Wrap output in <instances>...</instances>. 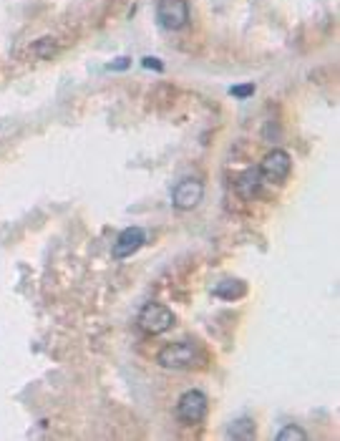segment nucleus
<instances>
[{"label":"nucleus","mask_w":340,"mask_h":441,"mask_svg":"<svg viewBox=\"0 0 340 441\" xmlns=\"http://www.w3.org/2000/svg\"><path fill=\"white\" fill-rule=\"evenodd\" d=\"M207 409H209V399L199 388H191V391L182 393L177 404V419L187 426H194L199 421H205Z\"/></svg>","instance_id":"f257e3e1"},{"label":"nucleus","mask_w":340,"mask_h":441,"mask_svg":"<svg viewBox=\"0 0 340 441\" xmlns=\"http://www.w3.org/2000/svg\"><path fill=\"white\" fill-rule=\"evenodd\" d=\"M174 326V313L162 303H149L139 313V328L147 335H162Z\"/></svg>","instance_id":"f03ea898"},{"label":"nucleus","mask_w":340,"mask_h":441,"mask_svg":"<svg viewBox=\"0 0 340 441\" xmlns=\"http://www.w3.org/2000/svg\"><path fill=\"white\" fill-rule=\"evenodd\" d=\"M257 171H260V179L267 182V185H283L292 171V157L285 149L270 151L267 157L263 159V164H260V169Z\"/></svg>","instance_id":"7ed1b4c3"},{"label":"nucleus","mask_w":340,"mask_h":441,"mask_svg":"<svg viewBox=\"0 0 340 441\" xmlns=\"http://www.w3.org/2000/svg\"><path fill=\"white\" fill-rule=\"evenodd\" d=\"M156 361L162 363L164 368H189L191 363L197 361V346L191 341H179V343H169L159 350Z\"/></svg>","instance_id":"20e7f679"},{"label":"nucleus","mask_w":340,"mask_h":441,"mask_svg":"<svg viewBox=\"0 0 340 441\" xmlns=\"http://www.w3.org/2000/svg\"><path fill=\"white\" fill-rule=\"evenodd\" d=\"M159 26L167 30H179L189 23V6L187 0H162L156 8Z\"/></svg>","instance_id":"39448f33"},{"label":"nucleus","mask_w":340,"mask_h":441,"mask_svg":"<svg viewBox=\"0 0 340 441\" xmlns=\"http://www.w3.org/2000/svg\"><path fill=\"white\" fill-rule=\"evenodd\" d=\"M202 197H205V185L199 179H182L171 192V205L187 212V209H194L202 202Z\"/></svg>","instance_id":"423d86ee"},{"label":"nucleus","mask_w":340,"mask_h":441,"mask_svg":"<svg viewBox=\"0 0 340 441\" xmlns=\"http://www.w3.org/2000/svg\"><path fill=\"white\" fill-rule=\"evenodd\" d=\"M147 242V232L142 227H126L116 237L113 242V257L116 260H126L136 252V250H142V245Z\"/></svg>","instance_id":"0eeeda50"},{"label":"nucleus","mask_w":340,"mask_h":441,"mask_svg":"<svg viewBox=\"0 0 340 441\" xmlns=\"http://www.w3.org/2000/svg\"><path fill=\"white\" fill-rule=\"evenodd\" d=\"M237 192L245 197V200H249V197H255L257 192V187H260V171L252 167V169H247L245 174H242L240 179H237Z\"/></svg>","instance_id":"6e6552de"},{"label":"nucleus","mask_w":340,"mask_h":441,"mask_svg":"<svg viewBox=\"0 0 340 441\" xmlns=\"http://www.w3.org/2000/svg\"><path fill=\"white\" fill-rule=\"evenodd\" d=\"M245 292H247V285L240 283V280H222V283H217V288H214V295L225 300L242 298Z\"/></svg>","instance_id":"1a4fd4ad"},{"label":"nucleus","mask_w":340,"mask_h":441,"mask_svg":"<svg viewBox=\"0 0 340 441\" xmlns=\"http://www.w3.org/2000/svg\"><path fill=\"white\" fill-rule=\"evenodd\" d=\"M227 436H229V439H242V441L255 439V421L252 419L232 421V426L227 429Z\"/></svg>","instance_id":"9d476101"},{"label":"nucleus","mask_w":340,"mask_h":441,"mask_svg":"<svg viewBox=\"0 0 340 441\" xmlns=\"http://www.w3.org/2000/svg\"><path fill=\"white\" fill-rule=\"evenodd\" d=\"M277 441H308V434H305L303 429L300 426H295V424H290V426H285L283 431H280V434L275 436Z\"/></svg>","instance_id":"9b49d317"},{"label":"nucleus","mask_w":340,"mask_h":441,"mask_svg":"<svg viewBox=\"0 0 340 441\" xmlns=\"http://www.w3.org/2000/svg\"><path fill=\"white\" fill-rule=\"evenodd\" d=\"M229 93H232V96H237V99H247V96H252V93H255V86H252V84L232 86V88H229Z\"/></svg>","instance_id":"f8f14e48"},{"label":"nucleus","mask_w":340,"mask_h":441,"mask_svg":"<svg viewBox=\"0 0 340 441\" xmlns=\"http://www.w3.org/2000/svg\"><path fill=\"white\" fill-rule=\"evenodd\" d=\"M144 66H147V68H156V71H162V68H164L162 61H159V58H151V56L144 58Z\"/></svg>","instance_id":"ddd939ff"}]
</instances>
